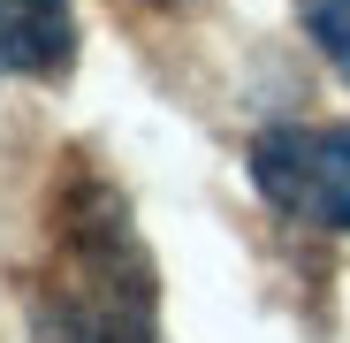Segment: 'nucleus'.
<instances>
[{
	"label": "nucleus",
	"instance_id": "2",
	"mask_svg": "<svg viewBox=\"0 0 350 343\" xmlns=\"http://www.w3.org/2000/svg\"><path fill=\"white\" fill-rule=\"evenodd\" d=\"M77 62L69 0H0V77H62Z\"/></svg>",
	"mask_w": 350,
	"mask_h": 343
},
{
	"label": "nucleus",
	"instance_id": "1",
	"mask_svg": "<svg viewBox=\"0 0 350 343\" xmlns=\"http://www.w3.org/2000/svg\"><path fill=\"white\" fill-rule=\"evenodd\" d=\"M252 183H259V199L282 206L289 221L350 229V123H327V130H305V123L259 130V145H252Z\"/></svg>",
	"mask_w": 350,
	"mask_h": 343
},
{
	"label": "nucleus",
	"instance_id": "3",
	"mask_svg": "<svg viewBox=\"0 0 350 343\" xmlns=\"http://www.w3.org/2000/svg\"><path fill=\"white\" fill-rule=\"evenodd\" d=\"M297 16H305L312 46H320L327 62L350 77V0H297Z\"/></svg>",
	"mask_w": 350,
	"mask_h": 343
}]
</instances>
